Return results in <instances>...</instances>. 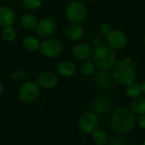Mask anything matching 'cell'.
Segmentation results:
<instances>
[{
  "instance_id": "cell-1",
  "label": "cell",
  "mask_w": 145,
  "mask_h": 145,
  "mask_svg": "<svg viewBox=\"0 0 145 145\" xmlns=\"http://www.w3.org/2000/svg\"><path fill=\"white\" fill-rule=\"evenodd\" d=\"M137 74V66L135 62L126 58L115 64L112 70V77L119 84L127 86L135 81Z\"/></svg>"
},
{
  "instance_id": "cell-2",
  "label": "cell",
  "mask_w": 145,
  "mask_h": 145,
  "mask_svg": "<svg viewBox=\"0 0 145 145\" xmlns=\"http://www.w3.org/2000/svg\"><path fill=\"white\" fill-rule=\"evenodd\" d=\"M136 118L133 111L127 107L116 109L110 118V125L115 131L120 133H129L135 126Z\"/></svg>"
},
{
  "instance_id": "cell-3",
  "label": "cell",
  "mask_w": 145,
  "mask_h": 145,
  "mask_svg": "<svg viewBox=\"0 0 145 145\" xmlns=\"http://www.w3.org/2000/svg\"><path fill=\"white\" fill-rule=\"evenodd\" d=\"M95 65L101 70H110L116 64V53L114 49L107 45H99L93 53Z\"/></svg>"
},
{
  "instance_id": "cell-4",
  "label": "cell",
  "mask_w": 145,
  "mask_h": 145,
  "mask_svg": "<svg viewBox=\"0 0 145 145\" xmlns=\"http://www.w3.org/2000/svg\"><path fill=\"white\" fill-rule=\"evenodd\" d=\"M65 14L71 23L80 24L86 20L88 16V10L82 3L79 1H73L68 4L65 9Z\"/></svg>"
},
{
  "instance_id": "cell-5",
  "label": "cell",
  "mask_w": 145,
  "mask_h": 145,
  "mask_svg": "<svg viewBox=\"0 0 145 145\" xmlns=\"http://www.w3.org/2000/svg\"><path fill=\"white\" fill-rule=\"evenodd\" d=\"M39 93V85L33 81H27L23 82L18 90L19 99L26 104L34 102L38 98Z\"/></svg>"
},
{
  "instance_id": "cell-6",
  "label": "cell",
  "mask_w": 145,
  "mask_h": 145,
  "mask_svg": "<svg viewBox=\"0 0 145 145\" xmlns=\"http://www.w3.org/2000/svg\"><path fill=\"white\" fill-rule=\"evenodd\" d=\"M99 118L94 112H85L83 113L78 121V127L80 131L84 134H92L95 130L98 129Z\"/></svg>"
},
{
  "instance_id": "cell-7",
  "label": "cell",
  "mask_w": 145,
  "mask_h": 145,
  "mask_svg": "<svg viewBox=\"0 0 145 145\" xmlns=\"http://www.w3.org/2000/svg\"><path fill=\"white\" fill-rule=\"evenodd\" d=\"M41 54L48 58L57 57L62 51V43L56 38H48L40 45Z\"/></svg>"
},
{
  "instance_id": "cell-8",
  "label": "cell",
  "mask_w": 145,
  "mask_h": 145,
  "mask_svg": "<svg viewBox=\"0 0 145 145\" xmlns=\"http://www.w3.org/2000/svg\"><path fill=\"white\" fill-rule=\"evenodd\" d=\"M107 42L109 46L113 49H122L127 46V37L122 31L112 29V31L107 35Z\"/></svg>"
},
{
  "instance_id": "cell-9",
  "label": "cell",
  "mask_w": 145,
  "mask_h": 145,
  "mask_svg": "<svg viewBox=\"0 0 145 145\" xmlns=\"http://www.w3.org/2000/svg\"><path fill=\"white\" fill-rule=\"evenodd\" d=\"M37 34L42 38H47L54 34L56 30V24L54 20L49 18H44L38 21L36 26Z\"/></svg>"
},
{
  "instance_id": "cell-10",
  "label": "cell",
  "mask_w": 145,
  "mask_h": 145,
  "mask_svg": "<svg viewBox=\"0 0 145 145\" xmlns=\"http://www.w3.org/2000/svg\"><path fill=\"white\" fill-rule=\"evenodd\" d=\"M59 82V78L56 74L51 71L42 73L37 78V84L44 89H53Z\"/></svg>"
},
{
  "instance_id": "cell-11",
  "label": "cell",
  "mask_w": 145,
  "mask_h": 145,
  "mask_svg": "<svg viewBox=\"0 0 145 145\" xmlns=\"http://www.w3.org/2000/svg\"><path fill=\"white\" fill-rule=\"evenodd\" d=\"M73 56L79 60H87L93 54V49L88 43L80 42L73 48Z\"/></svg>"
},
{
  "instance_id": "cell-12",
  "label": "cell",
  "mask_w": 145,
  "mask_h": 145,
  "mask_svg": "<svg viewBox=\"0 0 145 145\" xmlns=\"http://www.w3.org/2000/svg\"><path fill=\"white\" fill-rule=\"evenodd\" d=\"M15 22V14L12 8L7 6L0 7V25L3 27L12 26Z\"/></svg>"
},
{
  "instance_id": "cell-13",
  "label": "cell",
  "mask_w": 145,
  "mask_h": 145,
  "mask_svg": "<svg viewBox=\"0 0 145 145\" xmlns=\"http://www.w3.org/2000/svg\"><path fill=\"white\" fill-rule=\"evenodd\" d=\"M93 109L95 112L99 114L107 113L111 108V101L109 98L105 96H99L94 99L93 101Z\"/></svg>"
},
{
  "instance_id": "cell-14",
  "label": "cell",
  "mask_w": 145,
  "mask_h": 145,
  "mask_svg": "<svg viewBox=\"0 0 145 145\" xmlns=\"http://www.w3.org/2000/svg\"><path fill=\"white\" fill-rule=\"evenodd\" d=\"M76 71L75 64L68 60H63L57 65L58 73L64 77H71L75 75Z\"/></svg>"
},
{
  "instance_id": "cell-15",
  "label": "cell",
  "mask_w": 145,
  "mask_h": 145,
  "mask_svg": "<svg viewBox=\"0 0 145 145\" xmlns=\"http://www.w3.org/2000/svg\"><path fill=\"white\" fill-rule=\"evenodd\" d=\"M96 84L101 88H110L112 86V76L107 70H102L98 72L95 78Z\"/></svg>"
},
{
  "instance_id": "cell-16",
  "label": "cell",
  "mask_w": 145,
  "mask_h": 145,
  "mask_svg": "<svg viewBox=\"0 0 145 145\" xmlns=\"http://www.w3.org/2000/svg\"><path fill=\"white\" fill-rule=\"evenodd\" d=\"M67 37L72 41H78L83 36V28L79 24H72L67 29Z\"/></svg>"
},
{
  "instance_id": "cell-17",
  "label": "cell",
  "mask_w": 145,
  "mask_h": 145,
  "mask_svg": "<svg viewBox=\"0 0 145 145\" xmlns=\"http://www.w3.org/2000/svg\"><path fill=\"white\" fill-rule=\"evenodd\" d=\"M92 141L95 145H105L108 143V134L100 129L95 130L92 134Z\"/></svg>"
},
{
  "instance_id": "cell-18",
  "label": "cell",
  "mask_w": 145,
  "mask_h": 145,
  "mask_svg": "<svg viewBox=\"0 0 145 145\" xmlns=\"http://www.w3.org/2000/svg\"><path fill=\"white\" fill-rule=\"evenodd\" d=\"M20 23L24 28L27 30H32L36 28L38 21H37V19L34 15L31 14H25L20 18Z\"/></svg>"
},
{
  "instance_id": "cell-19",
  "label": "cell",
  "mask_w": 145,
  "mask_h": 145,
  "mask_svg": "<svg viewBox=\"0 0 145 145\" xmlns=\"http://www.w3.org/2000/svg\"><path fill=\"white\" fill-rule=\"evenodd\" d=\"M126 93L131 99H135V98H138V97L141 96V94L143 93V92H142V85H140L139 83L134 82L128 84V85H127Z\"/></svg>"
},
{
  "instance_id": "cell-20",
  "label": "cell",
  "mask_w": 145,
  "mask_h": 145,
  "mask_svg": "<svg viewBox=\"0 0 145 145\" xmlns=\"http://www.w3.org/2000/svg\"><path fill=\"white\" fill-rule=\"evenodd\" d=\"M131 110L138 115L145 113V98L144 97H138L133 99L131 103Z\"/></svg>"
},
{
  "instance_id": "cell-21",
  "label": "cell",
  "mask_w": 145,
  "mask_h": 145,
  "mask_svg": "<svg viewBox=\"0 0 145 145\" xmlns=\"http://www.w3.org/2000/svg\"><path fill=\"white\" fill-rule=\"evenodd\" d=\"M40 42L39 40L35 37H27L23 41V46L24 48L31 52L37 51L40 48Z\"/></svg>"
},
{
  "instance_id": "cell-22",
  "label": "cell",
  "mask_w": 145,
  "mask_h": 145,
  "mask_svg": "<svg viewBox=\"0 0 145 145\" xmlns=\"http://www.w3.org/2000/svg\"><path fill=\"white\" fill-rule=\"evenodd\" d=\"M95 64L91 60H86L81 65V72L85 76H92L95 72Z\"/></svg>"
},
{
  "instance_id": "cell-23",
  "label": "cell",
  "mask_w": 145,
  "mask_h": 145,
  "mask_svg": "<svg viewBox=\"0 0 145 145\" xmlns=\"http://www.w3.org/2000/svg\"><path fill=\"white\" fill-rule=\"evenodd\" d=\"M2 36L3 37V39L8 42H13L15 39L16 37V32L14 31V29L12 26H7L4 27L2 31Z\"/></svg>"
},
{
  "instance_id": "cell-24",
  "label": "cell",
  "mask_w": 145,
  "mask_h": 145,
  "mask_svg": "<svg viewBox=\"0 0 145 145\" xmlns=\"http://www.w3.org/2000/svg\"><path fill=\"white\" fill-rule=\"evenodd\" d=\"M22 4L28 9H37L42 4V0H22Z\"/></svg>"
},
{
  "instance_id": "cell-25",
  "label": "cell",
  "mask_w": 145,
  "mask_h": 145,
  "mask_svg": "<svg viewBox=\"0 0 145 145\" xmlns=\"http://www.w3.org/2000/svg\"><path fill=\"white\" fill-rule=\"evenodd\" d=\"M108 145H124V138L120 135H116L108 140Z\"/></svg>"
},
{
  "instance_id": "cell-26",
  "label": "cell",
  "mask_w": 145,
  "mask_h": 145,
  "mask_svg": "<svg viewBox=\"0 0 145 145\" xmlns=\"http://www.w3.org/2000/svg\"><path fill=\"white\" fill-rule=\"evenodd\" d=\"M27 76V73H25L24 71H18L14 73H12V79L19 81V80H23Z\"/></svg>"
},
{
  "instance_id": "cell-27",
  "label": "cell",
  "mask_w": 145,
  "mask_h": 145,
  "mask_svg": "<svg viewBox=\"0 0 145 145\" xmlns=\"http://www.w3.org/2000/svg\"><path fill=\"white\" fill-rule=\"evenodd\" d=\"M111 31H112V26H111L110 24H108V23H104V24H102L101 26H100V31H101L103 34L106 35V36H107Z\"/></svg>"
},
{
  "instance_id": "cell-28",
  "label": "cell",
  "mask_w": 145,
  "mask_h": 145,
  "mask_svg": "<svg viewBox=\"0 0 145 145\" xmlns=\"http://www.w3.org/2000/svg\"><path fill=\"white\" fill-rule=\"evenodd\" d=\"M137 123L142 129H145V113L139 115L137 119Z\"/></svg>"
},
{
  "instance_id": "cell-29",
  "label": "cell",
  "mask_w": 145,
  "mask_h": 145,
  "mask_svg": "<svg viewBox=\"0 0 145 145\" xmlns=\"http://www.w3.org/2000/svg\"><path fill=\"white\" fill-rule=\"evenodd\" d=\"M142 92H143V94L145 95V82H144V83L142 84Z\"/></svg>"
},
{
  "instance_id": "cell-30",
  "label": "cell",
  "mask_w": 145,
  "mask_h": 145,
  "mask_svg": "<svg viewBox=\"0 0 145 145\" xmlns=\"http://www.w3.org/2000/svg\"><path fill=\"white\" fill-rule=\"evenodd\" d=\"M3 85L0 82V95L3 93Z\"/></svg>"
},
{
  "instance_id": "cell-31",
  "label": "cell",
  "mask_w": 145,
  "mask_h": 145,
  "mask_svg": "<svg viewBox=\"0 0 145 145\" xmlns=\"http://www.w3.org/2000/svg\"><path fill=\"white\" fill-rule=\"evenodd\" d=\"M142 145H145V140L144 141V142H143V144H142Z\"/></svg>"
},
{
  "instance_id": "cell-32",
  "label": "cell",
  "mask_w": 145,
  "mask_h": 145,
  "mask_svg": "<svg viewBox=\"0 0 145 145\" xmlns=\"http://www.w3.org/2000/svg\"><path fill=\"white\" fill-rule=\"evenodd\" d=\"M87 1H94V0H87Z\"/></svg>"
},
{
  "instance_id": "cell-33",
  "label": "cell",
  "mask_w": 145,
  "mask_h": 145,
  "mask_svg": "<svg viewBox=\"0 0 145 145\" xmlns=\"http://www.w3.org/2000/svg\"><path fill=\"white\" fill-rule=\"evenodd\" d=\"M144 43H145V38H144Z\"/></svg>"
}]
</instances>
